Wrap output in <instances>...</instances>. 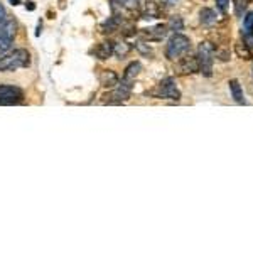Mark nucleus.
<instances>
[{"label": "nucleus", "instance_id": "a211bd4d", "mask_svg": "<svg viewBox=\"0 0 253 253\" xmlns=\"http://www.w3.org/2000/svg\"><path fill=\"white\" fill-rule=\"evenodd\" d=\"M167 29H170V31H182L184 29V22H182V19L181 17H172L169 20V26H167Z\"/></svg>", "mask_w": 253, "mask_h": 253}, {"label": "nucleus", "instance_id": "393cba45", "mask_svg": "<svg viewBox=\"0 0 253 253\" xmlns=\"http://www.w3.org/2000/svg\"><path fill=\"white\" fill-rule=\"evenodd\" d=\"M26 9H29V10H34V9H36L34 2H27V3H26Z\"/></svg>", "mask_w": 253, "mask_h": 253}, {"label": "nucleus", "instance_id": "f8f14e48", "mask_svg": "<svg viewBox=\"0 0 253 253\" xmlns=\"http://www.w3.org/2000/svg\"><path fill=\"white\" fill-rule=\"evenodd\" d=\"M199 20H201L203 26L211 27L218 22V15H216V12L213 9H208V7H205V9H201V12H199Z\"/></svg>", "mask_w": 253, "mask_h": 253}, {"label": "nucleus", "instance_id": "f257e3e1", "mask_svg": "<svg viewBox=\"0 0 253 253\" xmlns=\"http://www.w3.org/2000/svg\"><path fill=\"white\" fill-rule=\"evenodd\" d=\"M214 56H216V49H214L213 44L208 42V41H205V42L199 44L196 58H198L199 73H201L203 76H206V78H210V76L213 75Z\"/></svg>", "mask_w": 253, "mask_h": 253}, {"label": "nucleus", "instance_id": "20e7f679", "mask_svg": "<svg viewBox=\"0 0 253 253\" xmlns=\"http://www.w3.org/2000/svg\"><path fill=\"white\" fill-rule=\"evenodd\" d=\"M145 95L154 96V98H164V100H181V91L175 86V81L172 78H166L157 84L154 89L147 91Z\"/></svg>", "mask_w": 253, "mask_h": 253}, {"label": "nucleus", "instance_id": "2eb2a0df", "mask_svg": "<svg viewBox=\"0 0 253 253\" xmlns=\"http://www.w3.org/2000/svg\"><path fill=\"white\" fill-rule=\"evenodd\" d=\"M144 34L149 41H161L167 34V26H164V24H159V26L152 27L150 31L144 32Z\"/></svg>", "mask_w": 253, "mask_h": 253}, {"label": "nucleus", "instance_id": "4be33fe9", "mask_svg": "<svg viewBox=\"0 0 253 253\" xmlns=\"http://www.w3.org/2000/svg\"><path fill=\"white\" fill-rule=\"evenodd\" d=\"M228 3H230V0H216V7H218V10L221 12V14H226Z\"/></svg>", "mask_w": 253, "mask_h": 253}, {"label": "nucleus", "instance_id": "dca6fc26", "mask_svg": "<svg viewBox=\"0 0 253 253\" xmlns=\"http://www.w3.org/2000/svg\"><path fill=\"white\" fill-rule=\"evenodd\" d=\"M12 41H14V38H12L10 34H7V32L3 31V27L0 26V56L9 51L12 46Z\"/></svg>", "mask_w": 253, "mask_h": 253}, {"label": "nucleus", "instance_id": "ddd939ff", "mask_svg": "<svg viewBox=\"0 0 253 253\" xmlns=\"http://www.w3.org/2000/svg\"><path fill=\"white\" fill-rule=\"evenodd\" d=\"M93 54H95L98 59H108L110 56L113 54V42H100L95 47Z\"/></svg>", "mask_w": 253, "mask_h": 253}, {"label": "nucleus", "instance_id": "6ab92c4d", "mask_svg": "<svg viewBox=\"0 0 253 253\" xmlns=\"http://www.w3.org/2000/svg\"><path fill=\"white\" fill-rule=\"evenodd\" d=\"M236 52H238V56H240V58H243V59H250L252 58L250 49L247 47V44H245V42L236 44Z\"/></svg>", "mask_w": 253, "mask_h": 253}, {"label": "nucleus", "instance_id": "5701e85b", "mask_svg": "<svg viewBox=\"0 0 253 253\" xmlns=\"http://www.w3.org/2000/svg\"><path fill=\"white\" fill-rule=\"evenodd\" d=\"M156 2H159V5H175L177 0H156Z\"/></svg>", "mask_w": 253, "mask_h": 253}, {"label": "nucleus", "instance_id": "f3484780", "mask_svg": "<svg viewBox=\"0 0 253 253\" xmlns=\"http://www.w3.org/2000/svg\"><path fill=\"white\" fill-rule=\"evenodd\" d=\"M130 47L126 42H113V54L118 56V58H124V56H126L130 52Z\"/></svg>", "mask_w": 253, "mask_h": 253}, {"label": "nucleus", "instance_id": "412c9836", "mask_svg": "<svg viewBox=\"0 0 253 253\" xmlns=\"http://www.w3.org/2000/svg\"><path fill=\"white\" fill-rule=\"evenodd\" d=\"M243 27H245V32H250V34H253V12H250V14L245 17Z\"/></svg>", "mask_w": 253, "mask_h": 253}, {"label": "nucleus", "instance_id": "9b49d317", "mask_svg": "<svg viewBox=\"0 0 253 253\" xmlns=\"http://www.w3.org/2000/svg\"><path fill=\"white\" fill-rule=\"evenodd\" d=\"M140 71H142V64L138 63V61H133V63H130L128 66H126L125 73H124V78L122 80L126 81V83H133Z\"/></svg>", "mask_w": 253, "mask_h": 253}, {"label": "nucleus", "instance_id": "6e6552de", "mask_svg": "<svg viewBox=\"0 0 253 253\" xmlns=\"http://www.w3.org/2000/svg\"><path fill=\"white\" fill-rule=\"evenodd\" d=\"M161 14H162V9L156 0H152V2H145L144 7H142V10H140V15L144 19H159L161 17Z\"/></svg>", "mask_w": 253, "mask_h": 253}, {"label": "nucleus", "instance_id": "4468645a", "mask_svg": "<svg viewBox=\"0 0 253 253\" xmlns=\"http://www.w3.org/2000/svg\"><path fill=\"white\" fill-rule=\"evenodd\" d=\"M230 93L233 96V100L236 101L238 105H243L245 103V96H243V89H242V84L238 83L236 80H230Z\"/></svg>", "mask_w": 253, "mask_h": 253}, {"label": "nucleus", "instance_id": "1a4fd4ad", "mask_svg": "<svg viewBox=\"0 0 253 253\" xmlns=\"http://www.w3.org/2000/svg\"><path fill=\"white\" fill-rule=\"evenodd\" d=\"M98 80H100V84L105 88H113L118 84V75L115 71H112V69H103V71L100 73V76H98Z\"/></svg>", "mask_w": 253, "mask_h": 253}, {"label": "nucleus", "instance_id": "423d86ee", "mask_svg": "<svg viewBox=\"0 0 253 253\" xmlns=\"http://www.w3.org/2000/svg\"><path fill=\"white\" fill-rule=\"evenodd\" d=\"M199 71V64H198V58L193 54H186L181 56L179 59H175L174 64V73L177 76H187V75H194V73Z\"/></svg>", "mask_w": 253, "mask_h": 253}, {"label": "nucleus", "instance_id": "aec40b11", "mask_svg": "<svg viewBox=\"0 0 253 253\" xmlns=\"http://www.w3.org/2000/svg\"><path fill=\"white\" fill-rule=\"evenodd\" d=\"M252 3V0H235V14L243 15V12L247 10V7Z\"/></svg>", "mask_w": 253, "mask_h": 253}, {"label": "nucleus", "instance_id": "0eeeda50", "mask_svg": "<svg viewBox=\"0 0 253 253\" xmlns=\"http://www.w3.org/2000/svg\"><path fill=\"white\" fill-rule=\"evenodd\" d=\"M24 101L22 89L12 84H0V105H19Z\"/></svg>", "mask_w": 253, "mask_h": 253}, {"label": "nucleus", "instance_id": "b1692460", "mask_svg": "<svg viewBox=\"0 0 253 253\" xmlns=\"http://www.w3.org/2000/svg\"><path fill=\"white\" fill-rule=\"evenodd\" d=\"M137 49H138V51L142 52V54H147V56L150 54V49H149V47H145V46H144V44H142V42H140V44H137Z\"/></svg>", "mask_w": 253, "mask_h": 253}, {"label": "nucleus", "instance_id": "39448f33", "mask_svg": "<svg viewBox=\"0 0 253 253\" xmlns=\"http://www.w3.org/2000/svg\"><path fill=\"white\" fill-rule=\"evenodd\" d=\"M130 95H132V83H126V81L122 80V83L118 81L115 89L105 93V95H103V103L120 105V103H124V101L128 100Z\"/></svg>", "mask_w": 253, "mask_h": 253}, {"label": "nucleus", "instance_id": "f03ea898", "mask_svg": "<svg viewBox=\"0 0 253 253\" xmlns=\"http://www.w3.org/2000/svg\"><path fill=\"white\" fill-rule=\"evenodd\" d=\"M31 64V54L26 49H15L12 54L0 58V73L17 71L20 68H27Z\"/></svg>", "mask_w": 253, "mask_h": 253}, {"label": "nucleus", "instance_id": "7ed1b4c3", "mask_svg": "<svg viewBox=\"0 0 253 253\" xmlns=\"http://www.w3.org/2000/svg\"><path fill=\"white\" fill-rule=\"evenodd\" d=\"M189 51H191V39L184 34H174L166 46V58L169 61H175Z\"/></svg>", "mask_w": 253, "mask_h": 253}, {"label": "nucleus", "instance_id": "9d476101", "mask_svg": "<svg viewBox=\"0 0 253 253\" xmlns=\"http://www.w3.org/2000/svg\"><path fill=\"white\" fill-rule=\"evenodd\" d=\"M122 27V19L118 14H113L112 17H108V20H105L103 24H101V32H105V34H112V32L118 31Z\"/></svg>", "mask_w": 253, "mask_h": 253}]
</instances>
